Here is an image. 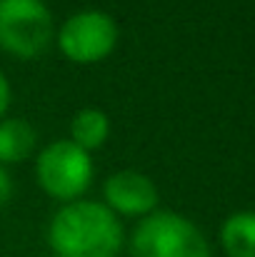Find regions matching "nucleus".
Returning a JSON list of instances; mask_svg holds the SVG:
<instances>
[{"label": "nucleus", "mask_w": 255, "mask_h": 257, "mask_svg": "<svg viewBox=\"0 0 255 257\" xmlns=\"http://www.w3.org/2000/svg\"><path fill=\"white\" fill-rule=\"evenodd\" d=\"M128 252L130 257H210V245L193 220L155 210L135 225Z\"/></svg>", "instance_id": "obj_2"}, {"label": "nucleus", "mask_w": 255, "mask_h": 257, "mask_svg": "<svg viewBox=\"0 0 255 257\" xmlns=\"http://www.w3.org/2000/svg\"><path fill=\"white\" fill-rule=\"evenodd\" d=\"M108 138H110V120L98 107H85L70 122V140L78 148H83L85 153L100 150L108 143Z\"/></svg>", "instance_id": "obj_8"}, {"label": "nucleus", "mask_w": 255, "mask_h": 257, "mask_svg": "<svg viewBox=\"0 0 255 257\" xmlns=\"http://www.w3.org/2000/svg\"><path fill=\"white\" fill-rule=\"evenodd\" d=\"M38 145V135L33 125L23 117H3L0 120V165H18L33 155Z\"/></svg>", "instance_id": "obj_7"}, {"label": "nucleus", "mask_w": 255, "mask_h": 257, "mask_svg": "<svg viewBox=\"0 0 255 257\" xmlns=\"http://www.w3.org/2000/svg\"><path fill=\"white\" fill-rule=\"evenodd\" d=\"M55 38V20L45 0H0V50L13 58H38Z\"/></svg>", "instance_id": "obj_3"}, {"label": "nucleus", "mask_w": 255, "mask_h": 257, "mask_svg": "<svg viewBox=\"0 0 255 257\" xmlns=\"http://www.w3.org/2000/svg\"><path fill=\"white\" fill-rule=\"evenodd\" d=\"M220 245L228 257H255V212H235L220 227Z\"/></svg>", "instance_id": "obj_9"}, {"label": "nucleus", "mask_w": 255, "mask_h": 257, "mask_svg": "<svg viewBox=\"0 0 255 257\" xmlns=\"http://www.w3.org/2000/svg\"><path fill=\"white\" fill-rule=\"evenodd\" d=\"M120 30L113 15L103 10H80L60 25L58 48L68 60L78 65H93L115 50Z\"/></svg>", "instance_id": "obj_5"}, {"label": "nucleus", "mask_w": 255, "mask_h": 257, "mask_svg": "<svg viewBox=\"0 0 255 257\" xmlns=\"http://www.w3.org/2000/svg\"><path fill=\"white\" fill-rule=\"evenodd\" d=\"M48 245L55 257H118L125 232L118 215L103 202L75 200L53 215Z\"/></svg>", "instance_id": "obj_1"}, {"label": "nucleus", "mask_w": 255, "mask_h": 257, "mask_svg": "<svg viewBox=\"0 0 255 257\" xmlns=\"http://www.w3.org/2000/svg\"><path fill=\"white\" fill-rule=\"evenodd\" d=\"M35 177L45 195H50L53 200H60L65 205L75 202L93 182V158L70 138L53 140L38 153Z\"/></svg>", "instance_id": "obj_4"}, {"label": "nucleus", "mask_w": 255, "mask_h": 257, "mask_svg": "<svg viewBox=\"0 0 255 257\" xmlns=\"http://www.w3.org/2000/svg\"><path fill=\"white\" fill-rule=\"evenodd\" d=\"M103 197L105 207L123 217H148L158 210L160 202L158 185L145 172L138 170L113 172L103 182Z\"/></svg>", "instance_id": "obj_6"}, {"label": "nucleus", "mask_w": 255, "mask_h": 257, "mask_svg": "<svg viewBox=\"0 0 255 257\" xmlns=\"http://www.w3.org/2000/svg\"><path fill=\"white\" fill-rule=\"evenodd\" d=\"M8 107H10V83H8V78L0 73V120L5 117Z\"/></svg>", "instance_id": "obj_11"}, {"label": "nucleus", "mask_w": 255, "mask_h": 257, "mask_svg": "<svg viewBox=\"0 0 255 257\" xmlns=\"http://www.w3.org/2000/svg\"><path fill=\"white\" fill-rule=\"evenodd\" d=\"M10 197H13V180H10L8 170L0 165V212L5 210V205L10 202Z\"/></svg>", "instance_id": "obj_10"}]
</instances>
